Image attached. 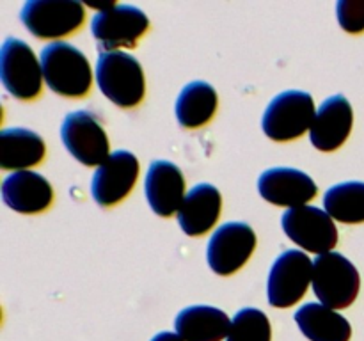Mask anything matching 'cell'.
I'll list each match as a JSON object with an SVG mask.
<instances>
[{
    "label": "cell",
    "instance_id": "2",
    "mask_svg": "<svg viewBox=\"0 0 364 341\" xmlns=\"http://www.w3.org/2000/svg\"><path fill=\"white\" fill-rule=\"evenodd\" d=\"M95 75L100 91L114 105L132 109L144 99V70L141 63L128 52H100Z\"/></svg>",
    "mask_w": 364,
    "mask_h": 341
},
{
    "label": "cell",
    "instance_id": "12",
    "mask_svg": "<svg viewBox=\"0 0 364 341\" xmlns=\"http://www.w3.org/2000/svg\"><path fill=\"white\" fill-rule=\"evenodd\" d=\"M137 178V156L127 149H117L102 166L96 167L91 181L92 199L103 208L117 205L134 190Z\"/></svg>",
    "mask_w": 364,
    "mask_h": 341
},
{
    "label": "cell",
    "instance_id": "1",
    "mask_svg": "<svg viewBox=\"0 0 364 341\" xmlns=\"http://www.w3.org/2000/svg\"><path fill=\"white\" fill-rule=\"evenodd\" d=\"M43 78L55 94L84 98L92 85V67L84 52L64 41L46 45L39 55Z\"/></svg>",
    "mask_w": 364,
    "mask_h": 341
},
{
    "label": "cell",
    "instance_id": "17",
    "mask_svg": "<svg viewBox=\"0 0 364 341\" xmlns=\"http://www.w3.org/2000/svg\"><path fill=\"white\" fill-rule=\"evenodd\" d=\"M223 208L219 188L210 183H199L188 190L178 210V224L188 237H201L217 224Z\"/></svg>",
    "mask_w": 364,
    "mask_h": 341
},
{
    "label": "cell",
    "instance_id": "14",
    "mask_svg": "<svg viewBox=\"0 0 364 341\" xmlns=\"http://www.w3.org/2000/svg\"><path fill=\"white\" fill-rule=\"evenodd\" d=\"M354 124V110L343 94L323 99L309 128V141L318 151H336L345 144Z\"/></svg>",
    "mask_w": 364,
    "mask_h": 341
},
{
    "label": "cell",
    "instance_id": "23",
    "mask_svg": "<svg viewBox=\"0 0 364 341\" xmlns=\"http://www.w3.org/2000/svg\"><path fill=\"white\" fill-rule=\"evenodd\" d=\"M226 341H272V327L262 309L244 308L231 320Z\"/></svg>",
    "mask_w": 364,
    "mask_h": 341
},
{
    "label": "cell",
    "instance_id": "4",
    "mask_svg": "<svg viewBox=\"0 0 364 341\" xmlns=\"http://www.w3.org/2000/svg\"><path fill=\"white\" fill-rule=\"evenodd\" d=\"M315 99L306 91L279 92L267 105L262 128L274 142H290L309 131L315 121Z\"/></svg>",
    "mask_w": 364,
    "mask_h": 341
},
{
    "label": "cell",
    "instance_id": "22",
    "mask_svg": "<svg viewBox=\"0 0 364 341\" xmlns=\"http://www.w3.org/2000/svg\"><path fill=\"white\" fill-rule=\"evenodd\" d=\"M326 212L343 224L364 222V183L345 181L331 187L323 195Z\"/></svg>",
    "mask_w": 364,
    "mask_h": 341
},
{
    "label": "cell",
    "instance_id": "24",
    "mask_svg": "<svg viewBox=\"0 0 364 341\" xmlns=\"http://www.w3.org/2000/svg\"><path fill=\"white\" fill-rule=\"evenodd\" d=\"M338 21L348 34L364 32V0H338Z\"/></svg>",
    "mask_w": 364,
    "mask_h": 341
},
{
    "label": "cell",
    "instance_id": "20",
    "mask_svg": "<svg viewBox=\"0 0 364 341\" xmlns=\"http://www.w3.org/2000/svg\"><path fill=\"white\" fill-rule=\"evenodd\" d=\"M294 318L309 341H350V322L322 302H308L295 311Z\"/></svg>",
    "mask_w": 364,
    "mask_h": 341
},
{
    "label": "cell",
    "instance_id": "7",
    "mask_svg": "<svg viewBox=\"0 0 364 341\" xmlns=\"http://www.w3.org/2000/svg\"><path fill=\"white\" fill-rule=\"evenodd\" d=\"M20 20L38 39H60L73 34L85 20V7L77 0H28Z\"/></svg>",
    "mask_w": 364,
    "mask_h": 341
},
{
    "label": "cell",
    "instance_id": "6",
    "mask_svg": "<svg viewBox=\"0 0 364 341\" xmlns=\"http://www.w3.org/2000/svg\"><path fill=\"white\" fill-rule=\"evenodd\" d=\"M148 28L149 18L144 11L128 4H114L103 11H96L91 20V34L102 52L135 48Z\"/></svg>",
    "mask_w": 364,
    "mask_h": 341
},
{
    "label": "cell",
    "instance_id": "9",
    "mask_svg": "<svg viewBox=\"0 0 364 341\" xmlns=\"http://www.w3.org/2000/svg\"><path fill=\"white\" fill-rule=\"evenodd\" d=\"M284 234L291 242L313 254L331 252L338 244V227L334 219L318 206H297L281 217Z\"/></svg>",
    "mask_w": 364,
    "mask_h": 341
},
{
    "label": "cell",
    "instance_id": "18",
    "mask_svg": "<svg viewBox=\"0 0 364 341\" xmlns=\"http://www.w3.org/2000/svg\"><path fill=\"white\" fill-rule=\"evenodd\" d=\"M176 334L183 341H223L231 329V320L213 305H188L174 320Z\"/></svg>",
    "mask_w": 364,
    "mask_h": 341
},
{
    "label": "cell",
    "instance_id": "16",
    "mask_svg": "<svg viewBox=\"0 0 364 341\" xmlns=\"http://www.w3.org/2000/svg\"><path fill=\"white\" fill-rule=\"evenodd\" d=\"M2 199L6 206L23 215H34L50 208L53 188L43 174L34 170H18L2 183Z\"/></svg>",
    "mask_w": 364,
    "mask_h": 341
},
{
    "label": "cell",
    "instance_id": "3",
    "mask_svg": "<svg viewBox=\"0 0 364 341\" xmlns=\"http://www.w3.org/2000/svg\"><path fill=\"white\" fill-rule=\"evenodd\" d=\"M313 291L323 305L345 309L358 298L361 276L354 263L341 252H326L313 261Z\"/></svg>",
    "mask_w": 364,
    "mask_h": 341
},
{
    "label": "cell",
    "instance_id": "13",
    "mask_svg": "<svg viewBox=\"0 0 364 341\" xmlns=\"http://www.w3.org/2000/svg\"><path fill=\"white\" fill-rule=\"evenodd\" d=\"M258 190L265 201L276 206L297 208L318 194V185L309 174L294 167H272L258 178Z\"/></svg>",
    "mask_w": 364,
    "mask_h": 341
},
{
    "label": "cell",
    "instance_id": "15",
    "mask_svg": "<svg viewBox=\"0 0 364 341\" xmlns=\"http://www.w3.org/2000/svg\"><path fill=\"white\" fill-rule=\"evenodd\" d=\"M146 199L159 217L176 215L185 199V176L180 167L167 160L149 163L144 181Z\"/></svg>",
    "mask_w": 364,
    "mask_h": 341
},
{
    "label": "cell",
    "instance_id": "8",
    "mask_svg": "<svg viewBox=\"0 0 364 341\" xmlns=\"http://www.w3.org/2000/svg\"><path fill=\"white\" fill-rule=\"evenodd\" d=\"M313 261L304 251L290 249L277 256L269 270L267 298L272 308L287 309L297 304L311 284Z\"/></svg>",
    "mask_w": 364,
    "mask_h": 341
},
{
    "label": "cell",
    "instance_id": "21",
    "mask_svg": "<svg viewBox=\"0 0 364 341\" xmlns=\"http://www.w3.org/2000/svg\"><path fill=\"white\" fill-rule=\"evenodd\" d=\"M219 96L208 82L194 80L181 89L176 99V119L180 126L194 130L205 126L215 116Z\"/></svg>",
    "mask_w": 364,
    "mask_h": 341
},
{
    "label": "cell",
    "instance_id": "19",
    "mask_svg": "<svg viewBox=\"0 0 364 341\" xmlns=\"http://www.w3.org/2000/svg\"><path fill=\"white\" fill-rule=\"evenodd\" d=\"M43 137L27 128H4L0 131V167L4 170H28L45 160Z\"/></svg>",
    "mask_w": 364,
    "mask_h": 341
},
{
    "label": "cell",
    "instance_id": "5",
    "mask_svg": "<svg viewBox=\"0 0 364 341\" xmlns=\"http://www.w3.org/2000/svg\"><path fill=\"white\" fill-rule=\"evenodd\" d=\"M0 78L13 98L32 102L41 94L43 67L34 50L18 38H7L0 48Z\"/></svg>",
    "mask_w": 364,
    "mask_h": 341
},
{
    "label": "cell",
    "instance_id": "10",
    "mask_svg": "<svg viewBox=\"0 0 364 341\" xmlns=\"http://www.w3.org/2000/svg\"><path fill=\"white\" fill-rule=\"evenodd\" d=\"M60 139L70 155L85 167H100L112 155L105 128L87 110H75L64 117Z\"/></svg>",
    "mask_w": 364,
    "mask_h": 341
},
{
    "label": "cell",
    "instance_id": "25",
    "mask_svg": "<svg viewBox=\"0 0 364 341\" xmlns=\"http://www.w3.org/2000/svg\"><path fill=\"white\" fill-rule=\"evenodd\" d=\"M151 341H183L176 332H159Z\"/></svg>",
    "mask_w": 364,
    "mask_h": 341
},
{
    "label": "cell",
    "instance_id": "11",
    "mask_svg": "<svg viewBox=\"0 0 364 341\" xmlns=\"http://www.w3.org/2000/svg\"><path fill=\"white\" fill-rule=\"evenodd\" d=\"M256 233L245 222H226L210 237L206 259L217 276H231L240 270L256 249Z\"/></svg>",
    "mask_w": 364,
    "mask_h": 341
}]
</instances>
